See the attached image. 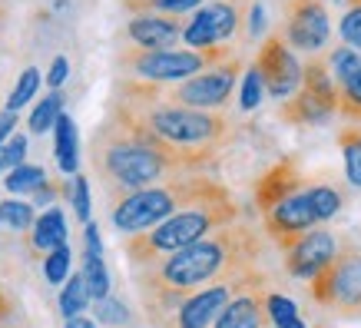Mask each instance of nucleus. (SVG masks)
Masks as SVG:
<instances>
[{"label": "nucleus", "mask_w": 361, "mask_h": 328, "mask_svg": "<svg viewBox=\"0 0 361 328\" xmlns=\"http://www.w3.org/2000/svg\"><path fill=\"white\" fill-rule=\"evenodd\" d=\"M335 249H338V239L329 229H308L305 236H295L292 242L282 245V262L288 269V275L312 282L331 262Z\"/></svg>", "instance_id": "nucleus-12"}, {"label": "nucleus", "mask_w": 361, "mask_h": 328, "mask_svg": "<svg viewBox=\"0 0 361 328\" xmlns=\"http://www.w3.org/2000/svg\"><path fill=\"white\" fill-rule=\"evenodd\" d=\"M345 120H358L361 123V66L351 73L345 83H338V109Z\"/></svg>", "instance_id": "nucleus-27"}, {"label": "nucleus", "mask_w": 361, "mask_h": 328, "mask_svg": "<svg viewBox=\"0 0 361 328\" xmlns=\"http://www.w3.org/2000/svg\"><path fill=\"white\" fill-rule=\"evenodd\" d=\"M66 73H70V60H66V56H54L50 73H47V83H50V90H60V83L66 80Z\"/></svg>", "instance_id": "nucleus-38"}, {"label": "nucleus", "mask_w": 361, "mask_h": 328, "mask_svg": "<svg viewBox=\"0 0 361 328\" xmlns=\"http://www.w3.org/2000/svg\"><path fill=\"white\" fill-rule=\"evenodd\" d=\"M186 17H169V13H133L126 23V40L140 50H173V44L183 40Z\"/></svg>", "instance_id": "nucleus-14"}, {"label": "nucleus", "mask_w": 361, "mask_h": 328, "mask_svg": "<svg viewBox=\"0 0 361 328\" xmlns=\"http://www.w3.org/2000/svg\"><path fill=\"white\" fill-rule=\"evenodd\" d=\"M11 315H13V298L7 296L4 288H0V325H4V322H7Z\"/></svg>", "instance_id": "nucleus-40"}, {"label": "nucleus", "mask_w": 361, "mask_h": 328, "mask_svg": "<svg viewBox=\"0 0 361 328\" xmlns=\"http://www.w3.org/2000/svg\"><path fill=\"white\" fill-rule=\"evenodd\" d=\"M308 292L318 305L331 308L338 315H361V245L341 239L331 262L308 282Z\"/></svg>", "instance_id": "nucleus-8"}, {"label": "nucleus", "mask_w": 361, "mask_h": 328, "mask_svg": "<svg viewBox=\"0 0 361 328\" xmlns=\"http://www.w3.org/2000/svg\"><path fill=\"white\" fill-rule=\"evenodd\" d=\"M269 285L245 288L222 308V315L212 322V328H272L269 325V308H265Z\"/></svg>", "instance_id": "nucleus-16"}, {"label": "nucleus", "mask_w": 361, "mask_h": 328, "mask_svg": "<svg viewBox=\"0 0 361 328\" xmlns=\"http://www.w3.org/2000/svg\"><path fill=\"white\" fill-rule=\"evenodd\" d=\"M279 37L292 50L302 54H322L331 37V17L325 0H282L279 17Z\"/></svg>", "instance_id": "nucleus-10"}, {"label": "nucleus", "mask_w": 361, "mask_h": 328, "mask_svg": "<svg viewBox=\"0 0 361 328\" xmlns=\"http://www.w3.org/2000/svg\"><path fill=\"white\" fill-rule=\"evenodd\" d=\"M123 107L149 133H156L159 140L173 142L179 150H216V153H222L235 140V123L226 113H206V109H189L176 107V103H123Z\"/></svg>", "instance_id": "nucleus-5"}, {"label": "nucleus", "mask_w": 361, "mask_h": 328, "mask_svg": "<svg viewBox=\"0 0 361 328\" xmlns=\"http://www.w3.org/2000/svg\"><path fill=\"white\" fill-rule=\"evenodd\" d=\"M33 219H37V212H33L30 202H20V199H4V202H0V222H4L7 229L27 232L33 226Z\"/></svg>", "instance_id": "nucleus-28"}, {"label": "nucleus", "mask_w": 361, "mask_h": 328, "mask_svg": "<svg viewBox=\"0 0 361 328\" xmlns=\"http://www.w3.org/2000/svg\"><path fill=\"white\" fill-rule=\"evenodd\" d=\"M262 255V232L239 219L232 226H222V229L202 236L186 249L166 255L159 262L136 269V288H140V298L186 296V292L226 282V279L249 272V269H259Z\"/></svg>", "instance_id": "nucleus-2"}, {"label": "nucleus", "mask_w": 361, "mask_h": 328, "mask_svg": "<svg viewBox=\"0 0 361 328\" xmlns=\"http://www.w3.org/2000/svg\"><path fill=\"white\" fill-rule=\"evenodd\" d=\"M83 282H87V292H90V302H99V298L110 296V272H106V262H103V255H90L83 252Z\"/></svg>", "instance_id": "nucleus-24"}, {"label": "nucleus", "mask_w": 361, "mask_h": 328, "mask_svg": "<svg viewBox=\"0 0 361 328\" xmlns=\"http://www.w3.org/2000/svg\"><path fill=\"white\" fill-rule=\"evenodd\" d=\"M60 113H63V93H60V90H54L50 97H44L37 107H33L27 126H30L33 136H40V133L54 130V123H56V116H60Z\"/></svg>", "instance_id": "nucleus-26"}, {"label": "nucleus", "mask_w": 361, "mask_h": 328, "mask_svg": "<svg viewBox=\"0 0 361 328\" xmlns=\"http://www.w3.org/2000/svg\"><path fill=\"white\" fill-rule=\"evenodd\" d=\"M265 308H269V325L272 328H308L305 318L298 315L295 302L279 296V292H269V296H265Z\"/></svg>", "instance_id": "nucleus-25"}, {"label": "nucleus", "mask_w": 361, "mask_h": 328, "mask_svg": "<svg viewBox=\"0 0 361 328\" xmlns=\"http://www.w3.org/2000/svg\"><path fill=\"white\" fill-rule=\"evenodd\" d=\"M37 87H40V70H37V66H27V70L20 73V80H17V87H13L11 99H7V109L17 113L20 107H27L30 97L37 93Z\"/></svg>", "instance_id": "nucleus-32"}, {"label": "nucleus", "mask_w": 361, "mask_h": 328, "mask_svg": "<svg viewBox=\"0 0 361 328\" xmlns=\"http://www.w3.org/2000/svg\"><path fill=\"white\" fill-rule=\"evenodd\" d=\"M315 226H318V219H315V212H312L305 186L295 189L292 196H285L282 202H275L269 212H262V229L279 249H282L285 242H292L295 236H305V232L315 229Z\"/></svg>", "instance_id": "nucleus-13"}, {"label": "nucleus", "mask_w": 361, "mask_h": 328, "mask_svg": "<svg viewBox=\"0 0 361 328\" xmlns=\"http://www.w3.org/2000/svg\"><path fill=\"white\" fill-rule=\"evenodd\" d=\"M235 56V44L206 47V50H189V47H173V50H140V47H123L116 63H120L126 80H142V83H183L196 77L209 66H219Z\"/></svg>", "instance_id": "nucleus-7"}, {"label": "nucleus", "mask_w": 361, "mask_h": 328, "mask_svg": "<svg viewBox=\"0 0 361 328\" xmlns=\"http://www.w3.org/2000/svg\"><path fill=\"white\" fill-rule=\"evenodd\" d=\"M66 328H99V325L87 315H77V318H66Z\"/></svg>", "instance_id": "nucleus-41"}, {"label": "nucleus", "mask_w": 361, "mask_h": 328, "mask_svg": "<svg viewBox=\"0 0 361 328\" xmlns=\"http://www.w3.org/2000/svg\"><path fill=\"white\" fill-rule=\"evenodd\" d=\"M338 150H341V159H345L348 183L361 189V126H345L338 133Z\"/></svg>", "instance_id": "nucleus-21"}, {"label": "nucleus", "mask_w": 361, "mask_h": 328, "mask_svg": "<svg viewBox=\"0 0 361 328\" xmlns=\"http://www.w3.org/2000/svg\"><path fill=\"white\" fill-rule=\"evenodd\" d=\"M56 245H66V219L60 206H50L40 219H33L30 249L40 255V252H54Z\"/></svg>", "instance_id": "nucleus-18"}, {"label": "nucleus", "mask_w": 361, "mask_h": 328, "mask_svg": "<svg viewBox=\"0 0 361 328\" xmlns=\"http://www.w3.org/2000/svg\"><path fill=\"white\" fill-rule=\"evenodd\" d=\"M54 156L60 173L77 176L80 166V136H77V123L70 120L66 113H60L54 123Z\"/></svg>", "instance_id": "nucleus-19"}, {"label": "nucleus", "mask_w": 361, "mask_h": 328, "mask_svg": "<svg viewBox=\"0 0 361 328\" xmlns=\"http://www.w3.org/2000/svg\"><path fill=\"white\" fill-rule=\"evenodd\" d=\"M302 186H305V176L298 173V163L292 156H282L279 163H272L255 179V189H252L255 209H259V212H269L275 202H282L285 196H292V193Z\"/></svg>", "instance_id": "nucleus-15"}, {"label": "nucleus", "mask_w": 361, "mask_h": 328, "mask_svg": "<svg viewBox=\"0 0 361 328\" xmlns=\"http://www.w3.org/2000/svg\"><path fill=\"white\" fill-rule=\"evenodd\" d=\"M262 77H259V70H255V63L245 70V77H242V97H239V107L242 109H255L259 103H262Z\"/></svg>", "instance_id": "nucleus-35"}, {"label": "nucleus", "mask_w": 361, "mask_h": 328, "mask_svg": "<svg viewBox=\"0 0 361 328\" xmlns=\"http://www.w3.org/2000/svg\"><path fill=\"white\" fill-rule=\"evenodd\" d=\"M252 4L255 0H206L202 7H196L186 17L183 44L189 50H206V47H219L235 40L239 33H245Z\"/></svg>", "instance_id": "nucleus-9"}, {"label": "nucleus", "mask_w": 361, "mask_h": 328, "mask_svg": "<svg viewBox=\"0 0 361 328\" xmlns=\"http://www.w3.org/2000/svg\"><path fill=\"white\" fill-rule=\"evenodd\" d=\"M216 186H219L216 176L192 173V176H176V179H166V183H156V186L136 189V193H126L120 199H110L113 229L123 232V236H140V232L159 226L173 212H179L183 206L209 196Z\"/></svg>", "instance_id": "nucleus-4"}, {"label": "nucleus", "mask_w": 361, "mask_h": 328, "mask_svg": "<svg viewBox=\"0 0 361 328\" xmlns=\"http://www.w3.org/2000/svg\"><path fill=\"white\" fill-rule=\"evenodd\" d=\"M242 219V206L239 199L232 196V189L226 183L212 189L209 196L196 199L183 206L179 212H173L169 219H163L159 226L140 232V236H126V255H130L133 269H146V265L159 262L173 252L186 249L192 242H199L209 232L222 229V226H232Z\"/></svg>", "instance_id": "nucleus-3"}, {"label": "nucleus", "mask_w": 361, "mask_h": 328, "mask_svg": "<svg viewBox=\"0 0 361 328\" xmlns=\"http://www.w3.org/2000/svg\"><path fill=\"white\" fill-rule=\"evenodd\" d=\"M255 285H269V275L262 272V265L242 275H232L226 282L186 292V296L142 298V308H146V318L153 328H212V322L222 315V308L239 292L255 288Z\"/></svg>", "instance_id": "nucleus-6"}, {"label": "nucleus", "mask_w": 361, "mask_h": 328, "mask_svg": "<svg viewBox=\"0 0 361 328\" xmlns=\"http://www.w3.org/2000/svg\"><path fill=\"white\" fill-rule=\"evenodd\" d=\"M325 60H329V73H331V80H335V87L338 83H345V80L355 73L361 66V56H358V50H351V47H335L331 54H325Z\"/></svg>", "instance_id": "nucleus-29"}, {"label": "nucleus", "mask_w": 361, "mask_h": 328, "mask_svg": "<svg viewBox=\"0 0 361 328\" xmlns=\"http://www.w3.org/2000/svg\"><path fill=\"white\" fill-rule=\"evenodd\" d=\"M133 4H142V0H123V7H126V11H130Z\"/></svg>", "instance_id": "nucleus-42"}, {"label": "nucleus", "mask_w": 361, "mask_h": 328, "mask_svg": "<svg viewBox=\"0 0 361 328\" xmlns=\"http://www.w3.org/2000/svg\"><path fill=\"white\" fill-rule=\"evenodd\" d=\"M70 262H73V252H70V245H56L54 252H47L44 255V275L47 282H66V275H70Z\"/></svg>", "instance_id": "nucleus-31"}, {"label": "nucleus", "mask_w": 361, "mask_h": 328, "mask_svg": "<svg viewBox=\"0 0 361 328\" xmlns=\"http://www.w3.org/2000/svg\"><path fill=\"white\" fill-rule=\"evenodd\" d=\"M305 193H308V202H312V212H315L318 222H329L345 206V189L338 183H312V186H305Z\"/></svg>", "instance_id": "nucleus-20"}, {"label": "nucleus", "mask_w": 361, "mask_h": 328, "mask_svg": "<svg viewBox=\"0 0 361 328\" xmlns=\"http://www.w3.org/2000/svg\"><path fill=\"white\" fill-rule=\"evenodd\" d=\"M255 70L262 77V87L269 97H275L279 103L288 99L302 87V63H298L295 50L285 44L279 33H269L259 47V56H255Z\"/></svg>", "instance_id": "nucleus-11"}, {"label": "nucleus", "mask_w": 361, "mask_h": 328, "mask_svg": "<svg viewBox=\"0 0 361 328\" xmlns=\"http://www.w3.org/2000/svg\"><path fill=\"white\" fill-rule=\"evenodd\" d=\"M47 179H50V176L44 173V166L20 163L17 169H11V173H7L4 186H7V193H13V196H33V193L44 186Z\"/></svg>", "instance_id": "nucleus-23"}, {"label": "nucleus", "mask_w": 361, "mask_h": 328, "mask_svg": "<svg viewBox=\"0 0 361 328\" xmlns=\"http://www.w3.org/2000/svg\"><path fill=\"white\" fill-rule=\"evenodd\" d=\"M60 196H70V186H66L63 179H47L44 186L30 196V206H47V209H50Z\"/></svg>", "instance_id": "nucleus-37"}, {"label": "nucleus", "mask_w": 361, "mask_h": 328, "mask_svg": "<svg viewBox=\"0 0 361 328\" xmlns=\"http://www.w3.org/2000/svg\"><path fill=\"white\" fill-rule=\"evenodd\" d=\"M17 123H20V120H17V113H11V109H0V146L13 136Z\"/></svg>", "instance_id": "nucleus-39"}, {"label": "nucleus", "mask_w": 361, "mask_h": 328, "mask_svg": "<svg viewBox=\"0 0 361 328\" xmlns=\"http://www.w3.org/2000/svg\"><path fill=\"white\" fill-rule=\"evenodd\" d=\"M93 305V315L103 322V325H126L130 322V312H126V305L123 302H116V298H99V302H90Z\"/></svg>", "instance_id": "nucleus-34"}, {"label": "nucleus", "mask_w": 361, "mask_h": 328, "mask_svg": "<svg viewBox=\"0 0 361 328\" xmlns=\"http://www.w3.org/2000/svg\"><path fill=\"white\" fill-rule=\"evenodd\" d=\"M331 113H335L331 103L318 99L315 93H308V90H302V87H298L288 99L279 103V116H282L285 123H292V126H322Z\"/></svg>", "instance_id": "nucleus-17"}, {"label": "nucleus", "mask_w": 361, "mask_h": 328, "mask_svg": "<svg viewBox=\"0 0 361 328\" xmlns=\"http://www.w3.org/2000/svg\"><path fill=\"white\" fill-rule=\"evenodd\" d=\"M0 20H4V7H0Z\"/></svg>", "instance_id": "nucleus-43"}, {"label": "nucleus", "mask_w": 361, "mask_h": 328, "mask_svg": "<svg viewBox=\"0 0 361 328\" xmlns=\"http://www.w3.org/2000/svg\"><path fill=\"white\" fill-rule=\"evenodd\" d=\"M87 308H90V292H87L83 275H80V272L66 275L63 288H60V315H63V318H77V315H83Z\"/></svg>", "instance_id": "nucleus-22"}, {"label": "nucleus", "mask_w": 361, "mask_h": 328, "mask_svg": "<svg viewBox=\"0 0 361 328\" xmlns=\"http://www.w3.org/2000/svg\"><path fill=\"white\" fill-rule=\"evenodd\" d=\"M23 156H27V136H23V133H13L11 140L0 146V173L17 169V166L23 163Z\"/></svg>", "instance_id": "nucleus-33"}, {"label": "nucleus", "mask_w": 361, "mask_h": 328, "mask_svg": "<svg viewBox=\"0 0 361 328\" xmlns=\"http://www.w3.org/2000/svg\"><path fill=\"white\" fill-rule=\"evenodd\" d=\"M70 202H73V212L77 219L87 226L90 222V179L87 176H73V183H70Z\"/></svg>", "instance_id": "nucleus-36"}, {"label": "nucleus", "mask_w": 361, "mask_h": 328, "mask_svg": "<svg viewBox=\"0 0 361 328\" xmlns=\"http://www.w3.org/2000/svg\"><path fill=\"white\" fill-rule=\"evenodd\" d=\"M338 33H341V40H345V47L361 50V0H348V7L341 13Z\"/></svg>", "instance_id": "nucleus-30"}, {"label": "nucleus", "mask_w": 361, "mask_h": 328, "mask_svg": "<svg viewBox=\"0 0 361 328\" xmlns=\"http://www.w3.org/2000/svg\"><path fill=\"white\" fill-rule=\"evenodd\" d=\"M90 166L110 199L156 186L176 176L212 173L219 166L216 150H179L149 133L120 99H113L106 120L90 136Z\"/></svg>", "instance_id": "nucleus-1"}]
</instances>
